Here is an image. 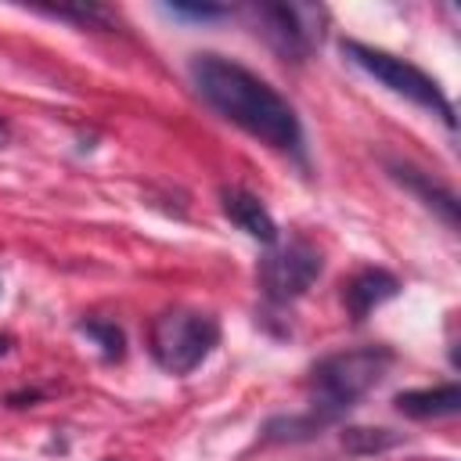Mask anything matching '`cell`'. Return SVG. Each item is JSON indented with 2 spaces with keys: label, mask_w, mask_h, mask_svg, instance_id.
I'll list each match as a JSON object with an SVG mask.
<instances>
[{
  "label": "cell",
  "mask_w": 461,
  "mask_h": 461,
  "mask_svg": "<svg viewBox=\"0 0 461 461\" xmlns=\"http://www.w3.org/2000/svg\"><path fill=\"white\" fill-rule=\"evenodd\" d=\"M187 72L202 101L212 112H220L227 122L241 126L274 151L303 158V122L295 108L263 76L223 54H194Z\"/></svg>",
  "instance_id": "cell-1"
},
{
  "label": "cell",
  "mask_w": 461,
  "mask_h": 461,
  "mask_svg": "<svg viewBox=\"0 0 461 461\" xmlns=\"http://www.w3.org/2000/svg\"><path fill=\"white\" fill-rule=\"evenodd\" d=\"M396 353L382 342L375 346H357L342 353H328L310 367V414L321 425L339 421L349 407H357L393 367Z\"/></svg>",
  "instance_id": "cell-2"
},
{
  "label": "cell",
  "mask_w": 461,
  "mask_h": 461,
  "mask_svg": "<svg viewBox=\"0 0 461 461\" xmlns=\"http://www.w3.org/2000/svg\"><path fill=\"white\" fill-rule=\"evenodd\" d=\"M339 50H342V58H346L349 65H357L360 72L375 76V79H378L382 86H389L393 94H400V97L414 101L418 108L439 115L450 130L457 126L450 97H447L443 86H439L429 72H421L418 65H411V61H403V58H396V54H389V50L367 47V43H360V40H339Z\"/></svg>",
  "instance_id": "cell-3"
},
{
  "label": "cell",
  "mask_w": 461,
  "mask_h": 461,
  "mask_svg": "<svg viewBox=\"0 0 461 461\" xmlns=\"http://www.w3.org/2000/svg\"><path fill=\"white\" fill-rule=\"evenodd\" d=\"M151 357L169 375H191L220 342V321L202 310H162L151 321Z\"/></svg>",
  "instance_id": "cell-4"
},
{
  "label": "cell",
  "mask_w": 461,
  "mask_h": 461,
  "mask_svg": "<svg viewBox=\"0 0 461 461\" xmlns=\"http://www.w3.org/2000/svg\"><path fill=\"white\" fill-rule=\"evenodd\" d=\"M324 270V256L306 241L292 238L285 245H270V252L259 259V288L270 303H292L299 299Z\"/></svg>",
  "instance_id": "cell-5"
},
{
  "label": "cell",
  "mask_w": 461,
  "mask_h": 461,
  "mask_svg": "<svg viewBox=\"0 0 461 461\" xmlns=\"http://www.w3.org/2000/svg\"><path fill=\"white\" fill-rule=\"evenodd\" d=\"M256 22L263 25V36L270 47L285 58L303 65L313 50V29H306V7L295 4H256Z\"/></svg>",
  "instance_id": "cell-6"
},
{
  "label": "cell",
  "mask_w": 461,
  "mask_h": 461,
  "mask_svg": "<svg viewBox=\"0 0 461 461\" xmlns=\"http://www.w3.org/2000/svg\"><path fill=\"white\" fill-rule=\"evenodd\" d=\"M396 292H400L396 274H389V270H382V267H364V270H357V274L342 285V303H346V310H349L353 321H364L375 306L389 303Z\"/></svg>",
  "instance_id": "cell-7"
},
{
  "label": "cell",
  "mask_w": 461,
  "mask_h": 461,
  "mask_svg": "<svg viewBox=\"0 0 461 461\" xmlns=\"http://www.w3.org/2000/svg\"><path fill=\"white\" fill-rule=\"evenodd\" d=\"M220 205H223V216L238 230H245L249 238H256L263 245H277V223H274V216L267 212V205L256 194H249L245 187H223L220 191Z\"/></svg>",
  "instance_id": "cell-8"
},
{
  "label": "cell",
  "mask_w": 461,
  "mask_h": 461,
  "mask_svg": "<svg viewBox=\"0 0 461 461\" xmlns=\"http://www.w3.org/2000/svg\"><path fill=\"white\" fill-rule=\"evenodd\" d=\"M385 169H389V176H393L396 184H403V187L414 191L429 209H436L447 227H457V198H454V191H447V187L436 184L429 173H421V169H414V166H407V162H385Z\"/></svg>",
  "instance_id": "cell-9"
},
{
  "label": "cell",
  "mask_w": 461,
  "mask_h": 461,
  "mask_svg": "<svg viewBox=\"0 0 461 461\" xmlns=\"http://www.w3.org/2000/svg\"><path fill=\"white\" fill-rule=\"evenodd\" d=\"M393 407L407 418H450L461 411V389L454 382L447 385H432V389H407V393H396L393 396Z\"/></svg>",
  "instance_id": "cell-10"
},
{
  "label": "cell",
  "mask_w": 461,
  "mask_h": 461,
  "mask_svg": "<svg viewBox=\"0 0 461 461\" xmlns=\"http://www.w3.org/2000/svg\"><path fill=\"white\" fill-rule=\"evenodd\" d=\"M339 443L353 457H371V454H385V450L400 447V432L375 429V425H346L342 436H339Z\"/></svg>",
  "instance_id": "cell-11"
},
{
  "label": "cell",
  "mask_w": 461,
  "mask_h": 461,
  "mask_svg": "<svg viewBox=\"0 0 461 461\" xmlns=\"http://www.w3.org/2000/svg\"><path fill=\"white\" fill-rule=\"evenodd\" d=\"M40 14H50V18H65V22H76L83 29H115V11L104 7V4H86V0H72V4H58V7H36Z\"/></svg>",
  "instance_id": "cell-12"
},
{
  "label": "cell",
  "mask_w": 461,
  "mask_h": 461,
  "mask_svg": "<svg viewBox=\"0 0 461 461\" xmlns=\"http://www.w3.org/2000/svg\"><path fill=\"white\" fill-rule=\"evenodd\" d=\"M79 331L101 346L104 360H122V353H126V335H122V328H119L115 321L86 317V321H79Z\"/></svg>",
  "instance_id": "cell-13"
},
{
  "label": "cell",
  "mask_w": 461,
  "mask_h": 461,
  "mask_svg": "<svg viewBox=\"0 0 461 461\" xmlns=\"http://www.w3.org/2000/svg\"><path fill=\"white\" fill-rule=\"evenodd\" d=\"M166 11L176 14V18H191V22H212V18H227L230 14L227 4H184V0L166 4Z\"/></svg>",
  "instance_id": "cell-14"
},
{
  "label": "cell",
  "mask_w": 461,
  "mask_h": 461,
  "mask_svg": "<svg viewBox=\"0 0 461 461\" xmlns=\"http://www.w3.org/2000/svg\"><path fill=\"white\" fill-rule=\"evenodd\" d=\"M32 400H40V393H36V389H29V393H11L4 403H11V407H25V403H32Z\"/></svg>",
  "instance_id": "cell-15"
},
{
  "label": "cell",
  "mask_w": 461,
  "mask_h": 461,
  "mask_svg": "<svg viewBox=\"0 0 461 461\" xmlns=\"http://www.w3.org/2000/svg\"><path fill=\"white\" fill-rule=\"evenodd\" d=\"M11 346H14V339H11V335H0V357H4Z\"/></svg>",
  "instance_id": "cell-16"
},
{
  "label": "cell",
  "mask_w": 461,
  "mask_h": 461,
  "mask_svg": "<svg viewBox=\"0 0 461 461\" xmlns=\"http://www.w3.org/2000/svg\"><path fill=\"white\" fill-rule=\"evenodd\" d=\"M4 144H7V122L0 119V148H4Z\"/></svg>",
  "instance_id": "cell-17"
}]
</instances>
